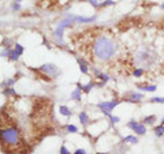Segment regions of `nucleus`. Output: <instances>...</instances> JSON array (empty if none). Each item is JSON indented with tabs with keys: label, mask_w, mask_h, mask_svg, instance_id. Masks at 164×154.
Listing matches in <instances>:
<instances>
[{
	"label": "nucleus",
	"mask_w": 164,
	"mask_h": 154,
	"mask_svg": "<svg viewBox=\"0 0 164 154\" xmlns=\"http://www.w3.org/2000/svg\"><path fill=\"white\" fill-rule=\"evenodd\" d=\"M1 45H3V48H7V49H13V48H11V38H8V37H6L4 40H3Z\"/></svg>",
	"instance_id": "26"
},
{
	"label": "nucleus",
	"mask_w": 164,
	"mask_h": 154,
	"mask_svg": "<svg viewBox=\"0 0 164 154\" xmlns=\"http://www.w3.org/2000/svg\"><path fill=\"white\" fill-rule=\"evenodd\" d=\"M78 117H79V121H81V124L83 125V127H86L89 124V116H88V113L85 111H82V112H79V115H78Z\"/></svg>",
	"instance_id": "14"
},
{
	"label": "nucleus",
	"mask_w": 164,
	"mask_h": 154,
	"mask_svg": "<svg viewBox=\"0 0 164 154\" xmlns=\"http://www.w3.org/2000/svg\"><path fill=\"white\" fill-rule=\"evenodd\" d=\"M95 79H100L103 83H107V82L111 79V78H109V75H108V74H104V72H101V74H99L97 76H96Z\"/></svg>",
	"instance_id": "22"
},
{
	"label": "nucleus",
	"mask_w": 164,
	"mask_h": 154,
	"mask_svg": "<svg viewBox=\"0 0 164 154\" xmlns=\"http://www.w3.org/2000/svg\"><path fill=\"white\" fill-rule=\"evenodd\" d=\"M74 22L77 23H92L96 21V17H82V15H74Z\"/></svg>",
	"instance_id": "9"
},
{
	"label": "nucleus",
	"mask_w": 164,
	"mask_h": 154,
	"mask_svg": "<svg viewBox=\"0 0 164 154\" xmlns=\"http://www.w3.org/2000/svg\"><path fill=\"white\" fill-rule=\"evenodd\" d=\"M89 3H90V6H93V8H100L101 3H99V0H89Z\"/></svg>",
	"instance_id": "31"
},
{
	"label": "nucleus",
	"mask_w": 164,
	"mask_h": 154,
	"mask_svg": "<svg viewBox=\"0 0 164 154\" xmlns=\"http://www.w3.org/2000/svg\"><path fill=\"white\" fill-rule=\"evenodd\" d=\"M141 100H144V94L138 92H127L125 94V101L127 102H139Z\"/></svg>",
	"instance_id": "7"
},
{
	"label": "nucleus",
	"mask_w": 164,
	"mask_h": 154,
	"mask_svg": "<svg viewBox=\"0 0 164 154\" xmlns=\"http://www.w3.org/2000/svg\"><path fill=\"white\" fill-rule=\"evenodd\" d=\"M74 154H88V153H86L85 149H77L75 151H74Z\"/></svg>",
	"instance_id": "34"
},
{
	"label": "nucleus",
	"mask_w": 164,
	"mask_h": 154,
	"mask_svg": "<svg viewBox=\"0 0 164 154\" xmlns=\"http://www.w3.org/2000/svg\"><path fill=\"white\" fill-rule=\"evenodd\" d=\"M0 138H1V150L6 154H17L22 153L21 147L22 145V138H21V131L17 125H6L1 127V132H0Z\"/></svg>",
	"instance_id": "1"
},
{
	"label": "nucleus",
	"mask_w": 164,
	"mask_h": 154,
	"mask_svg": "<svg viewBox=\"0 0 164 154\" xmlns=\"http://www.w3.org/2000/svg\"><path fill=\"white\" fill-rule=\"evenodd\" d=\"M1 94L6 96V97H11V96H13V97H18V94H17L14 87H6V89H3V90H1Z\"/></svg>",
	"instance_id": "15"
},
{
	"label": "nucleus",
	"mask_w": 164,
	"mask_h": 154,
	"mask_svg": "<svg viewBox=\"0 0 164 154\" xmlns=\"http://www.w3.org/2000/svg\"><path fill=\"white\" fill-rule=\"evenodd\" d=\"M103 1H104V0H103Z\"/></svg>",
	"instance_id": "39"
},
{
	"label": "nucleus",
	"mask_w": 164,
	"mask_h": 154,
	"mask_svg": "<svg viewBox=\"0 0 164 154\" xmlns=\"http://www.w3.org/2000/svg\"><path fill=\"white\" fill-rule=\"evenodd\" d=\"M93 57L99 62H109L116 53V42L108 36H97L92 45Z\"/></svg>",
	"instance_id": "2"
},
{
	"label": "nucleus",
	"mask_w": 164,
	"mask_h": 154,
	"mask_svg": "<svg viewBox=\"0 0 164 154\" xmlns=\"http://www.w3.org/2000/svg\"><path fill=\"white\" fill-rule=\"evenodd\" d=\"M123 142L125 143H130V145H135V143H138V138L134 135H127L123 138Z\"/></svg>",
	"instance_id": "17"
},
{
	"label": "nucleus",
	"mask_w": 164,
	"mask_h": 154,
	"mask_svg": "<svg viewBox=\"0 0 164 154\" xmlns=\"http://www.w3.org/2000/svg\"><path fill=\"white\" fill-rule=\"evenodd\" d=\"M70 98L74 100V101H81L82 100V89H81V83L78 82L77 83V87L71 92V94H70Z\"/></svg>",
	"instance_id": "8"
},
{
	"label": "nucleus",
	"mask_w": 164,
	"mask_h": 154,
	"mask_svg": "<svg viewBox=\"0 0 164 154\" xmlns=\"http://www.w3.org/2000/svg\"><path fill=\"white\" fill-rule=\"evenodd\" d=\"M82 1H86V0H82ZM88 1H89V0H88Z\"/></svg>",
	"instance_id": "38"
},
{
	"label": "nucleus",
	"mask_w": 164,
	"mask_h": 154,
	"mask_svg": "<svg viewBox=\"0 0 164 154\" xmlns=\"http://www.w3.org/2000/svg\"><path fill=\"white\" fill-rule=\"evenodd\" d=\"M60 154H71V153L69 151V149L63 145V146H60Z\"/></svg>",
	"instance_id": "32"
},
{
	"label": "nucleus",
	"mask_w": 164,
	"mask_h": 154,
	"mask_svg": "<svg viewBox=\"0 0 164 154\" xmlns=\"http://www.w3.org/2000/svg\"><path fill=\"white\" fill-rule=\"evenodd\" d=\"M66 131L70 132V134H77V132H78V127L74 125V124H67V125H66Z\"/></svg>",
	"instance_id": "24"
},
{
	"label": "nucleus",
	"mask_w": 164,
	"mask_h": 154,
	"mask_svg": "<svg viewBox=\"0 0 164 154\" xmlns=\"http://www.w3.org/2000/svg\"><path fill=\"white\" fill-rule=\"evenodd\" d=\"M135 59H137L138 63H142V62H148V60L151 59V56H149V52H148V50H139L138 53L135 55Z\"/></svg>",
	"instance_id": "11"
},
{
	"label": "nucleus",
	"mask_w": 164,
	"mask_h": 154,
	"mask_svg": "<svg viewBox=\"0 0 164 154\" xmlns=\"http://www.w3.org/2000/svg\"><path fill=\"white\" fill-rule=\"evenodd\" d=\"M161 8H163V10H164V1H163V3H161Z\"/></svg>",
	"instance_id": "37"
},
{
	"label": "nucleus",
	"mask_w": 164,
	"mask_h": 154,
	"mask_svg": "<svg viewBox=\"0 0 164 154\" xmlns=\"http://www.w3.org/2000/svg\"><path fill=\"white\" fill-rule=\"evenodd\" d=\"M17 79H6L1 82V89H6V87H13V85L15 83Z\"/></svg>",
	"instance_id": "23"
},
{
	"label": "nucleus",
	"mask_w": 164,
	"mask_h": 154,
	"mask_svg": "<svg viewBox=\"0 0 164 154\" xmlns=\"http://www.w3.org/2000/svg\"><path fill=\"white\" fill-rule=\"evenodd\" d=\"M109 6H115L114 0H104L100 4V8H105V7H109Z\"/></svg>",
	"instance_id": "27"
},
{
	"label": "nucleus",
	"mask_w": 164,
	"mask_h": 154,
	"mask_svg": "<svg viewBox=\"0 0 164 154\" xmlns=\"http://www.w3.org/2000/svg\"><path fill=\"white\" fill-rule=\"evenodd\" d=\"M109 119H111L112 124H116V123H119V121H120V119L118 116H112V115H111V117H109Z\"/></svg>",
	"instance_id": "33"
},
{
	"label": "nucleus",
	"mask_w": 164,
	"mask_h": 154,
	"mask_svg": "<svg viewBox=\"0 0 164 154\" xmlns=\"http://www.w3.org/2000/svg\"><path fill=\"white\" fill-rule=\"evenodd\" d=\"M155 135L157 136V138L164 136V125L163 124H160V125H157V127H155Z\"/></svg>",
	"instance_id": "19"
},
{
	"label": "nucleus",
	"mask_w": 164,
	"mask_h": 154,
	"mask_svg": "<svg viewBox=\"0 0 164 154\" xmlns=\"http://www.w3.org/2000/svg\"><path fill=\"white\" fill-rule=\"evenodd\" d=\"M137 89L138 90H142V92H148V93H153L157 90V86L156 85H142V83H138L137 85Z\"/></svg>",
	"instance_id": "12"
},
{
	"label": "nucleus",
	"mask_w": 164,
	"mask_h": 154,
	"mask_svg": "<svg viewBox=\"0 0 164 154\" xmlns=\"http://www.w3.org/2000/svg\"><path fill=\"white\" fill-rule=\"evenodd\" d=\"M73 14H69V15H66L64 17V19H62L59 23H57L56 29H55V31H53V37H55V40H56V42L60 45V46H63L64 42H63V33L64 30L67 29V27H71L73 26V23H74V19H73Z\"/></svg>",
	"instance_id": "3"
},
{
	"label": "nucleus",
	"mask_w": 164,
	"mask_h": 154,
	"mask_svg": "<svg viewBox=\"0 0 164 154\" xmlns=\"http://www.w3.org/2000/svg\"><path fill=\"white\" fill-rule=\"evenodd\" d=\"M14 1H17V3H21V1H23V0H14Z\"/></svg>",
	"instance_id": "35"
},
{
	"label": "nucleus",
	"mask_w": 164,
	"mask_h": 154,
	"mask_svg": "<svg viewBox=\"0 0 164 154\" xmlns=\"http://www.w3.org/2000/svg\"><path fill=\"white\" fill-rule=\"evenodd\" d=\"M59 113L64 117H70L73 115V111L70 109L69 106H66V105H60V106H59Z\"/></svg>",
	"instance_id": "13"
},
{
	"label": "nucleus",
	"mask_w": 164,
	"mask_h": 154,
	"mask_svg": "<svg viewBox=\"0 0 164 154\" xmlns=\"http://www.w3.org/2000/svg\"><path fill=\"white\" fill-rule=\"evenodd\" d=\"M8 56H10V49L1 46V57H3V59H8Z\"/></svg>",
	"instance_id": "29"
},
{
	"label": "nucleus",
	"mask_w": 164,
	"mask_h": 154,
	"mask_svg": "<svg viewBox=\"0 0 164 154\" xmlns=\"http://www.w3.org/2000/svg\"><path fill=\"white\" fill-rule=\"evenodd\" d=\"M127 128L133 129L137 135H145L146 134V125L144 123L135 121V120H130V121L127 123Z\"/></svg>",
	"instance_id": "6"
},
{
	"label": "nucleus",
	"mask_w": 164,
	"mask_h": 154,
	"mask_svg": "<svg viewBox=\"0 0 164 154\" xmlns=\"http://www.w3.org/2000/svg\"><path fill=\"white\" fill-rule=\"evenodd\" d=\"M8 60H11V62H18L19 60V55L13 49H10V56H8Z\"/></svg>",
	"instance_id": "21"
},
{
	"label": "nucleus",
	"mask_w": 164,
	"mask_h": 154,
	"mask_svg": "<svg viewBox=\"0 0 164 154\" xmlns=\"http://www.w3.org/2000/svg\"><path fill=\"white\" fill-rule=\"evenodd\" d=\"M149 101L153 102V104H164V97H153Z\"/></svg>",
	"instance_id": "28"
},
{
	"label": "nucleus",
	"mask_w": 164,
	"mask_h": 154,
	"mask_svg": "<svg viewBox=\"0 0 164 154\" xmlns=\"http://www.w3.org/2000/svg\"><path fill=\"white\" fill-rule=\"evenodd\" d=\"M77 62L79 64V71H81L83 75H89V66H88V62L83 59V57H77Z\"/></svg>",
	"instance_id": "10"
},
{
	"label": "nucleus",
	"mask_w": 164,
	"mask_h": 154,
	"mask_svg": "<svg viewBox=\"0 0 164 154\" xmlns=\"http://www.w3.org/2000/svg\"><path fill=\"white\" fill-rule=\"evenodd\" d=\"M161 124H163V125H164V117H163V119H161Z\"/></svg>",
	"instance_id": "36"
},
{
	"label": "nucleus",
	"mask_w": 164,
	"mask_h": 154,
	"mask_svg": "<svg viewBox=\"0 0 164 154\" xmlns=\"http://www.w3.org/2000/svg\"><path fill=\"white\" fill-rule=\"evenodd\" d=\"M144 74H145V70H144V68H141V67L135 68V70L133 71V75H134L135 78H141Z\"/></svg>",
	"instance_id": "25"
},
{
	"label": "nucleus",
	"mask_w": 164,
	"mask_h": 154,
	"mask_svg": "<svg viewBox=\"0 0 164 154\" xmlns=\"http://www.w3.org/2000/svg\"><path fill=\"white\" fill-rule=\"evenodd\" d=\"M142 121H144V124H148V125H153L155 124V121H156V116L155 115H151V116H145L144 119H142Z\"/></svg>",
	"instance_id": "18"
},
{
	"label": "nucleus",
	"mask_w": 164,
	"mask_h": 154,
	"mask_svg": "<svg viewBox=\"0 0 164 154\" xmlns=\"http://www.w3.org/2000/svg\"><path fill=\"white\" fill-rule=\"evenodd\" d=\"M36 71H38V72H43V74H44V76H48V78H51V79H55L57 75L60 74L59 67H57V66H55L53 63H45V64H43L41 67H38Z\"/></svg>",
	"instance_id": "4"
},
{
	"label": "nucleus",
	"mask_w": 164,
	"mask_h": 154,
	"mask_svg": "<svg viewBox=\"0 0 164 154\" xmlns=\"http://www.w3.org/2000/svg\"><path fill=\"white\" fill-rule=\"evenodd\" d=\"M95 86H96V83L93 80H90V82L86 83V85H81V89H82V92L83 93H90V90H92Z\"/></svg>",
	"instance_id": "16"
},
{
	"label": "nucleus",
	"mask_w": 164,
	"mask_h": 154,
	"mask_svg": "<svg viewBox=\"0 0 164 154\" xmlns=\"http://www.w3.org/2000/svg\"><path fill=\"white\" fill-rule=\"evenodd\" d=\"M22 7H21V3H17V1H14L13 6H11V10H13L14 13H17V11H19Z\"/></svg>",
	"instance_id": "30"
},
{
	"label": "nucleus",
	"mask_w": 164,
	"mask_h": 154,
	"mask_svg": "<svg viewBox=\"0 0 164 154\" xmlns=\"http://www.w3.org/2000/svg\"><path fill=\"white\" fill-rule=\"evenodd\" d=\"M122 102V100H111V101H101L97 104V108L100 109L107 117H111V112Z\"/></svg>",
	"instance_id": "5"
},
{
	"label": "nucleus",
	"mask_w": 164,
	"mask_h": 154,
	"mask_svg": "<svg viewBox=\"0 0 164 154\" xmlns=\"http://www.w3.org/2000/svg\"><path fill=\"white\" fill-rule=\"evenodd\" d=\"M14 50H15L19 56H22V55H23V52H25V48H23V46H22L19 42H15V44H14Z\"/></svg>",
	"instance_id": "20"
}]
</instances>
